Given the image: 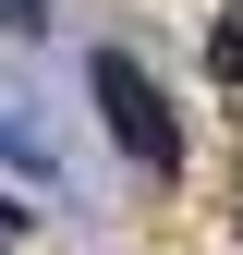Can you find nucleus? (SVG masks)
<instances>
[{
    "label": "nucleus",
    "mask_w": 243,
    "mask_h": 255,
    "mask_svg": "<svg viewBox=\"0 0 243 255\" xmlns=\"http://www.w3.org/2000/svg\"><path fill=\"white\" fill-rule=\"evenodd\" d=\"M85 85H98V122H110V146L134 158V170H170V158H182V122H170L158 85H146V61L98 49V73H85Z\"/></svg>",
    "instance_id": "nucleus-1"
},
{
    "label": "nucleus",
    "mask_w": 243,
    "mask_h": 255,
    "mask_svg": "<svg viewBox=\"0 0 243 255\" xmlns=\"http://www.w3.org/2000/svg\"><path fill=\"white\" fill-rule=\"evenodd\" d=\"M207 61H219V85H243V0L219 12V37H207Z\"/></svg>",
    "instance_id": "nucleus-2"
},
{
    "label": "nucleus",
    "mask_w": 243,
    "mask_h": 255,
    "mask_svg": "<svg viewBox=\"0 0 243 255\" xmlns=\"http://www.w3.org/2000/svg\"><path fill=\"white\" fill-rule=\"evenodd\" d=\"M0 158H12V170H49V146H37V134H12V122H0Z\"/></svg>",
    "instance_id": "nucleus-3"
},
{
    "label": "nucleus",
    "mask_w": 243,
    "mask_h": 255,
    "mask_svg": "<svg viewBox=\"0 0 243 255\" xmlns=\"http://www.w3.org/2000/svg\"><path fill=\"white\" fill-rule=\"evenodd\" d=\"M0 24H12V37H37V0H0Z\"/></svg>",
    "instance_id": "nucleus-4"
},
{
    "label": "nucleus",
    "mask_w": 243,
    "mask_h": 255,
    "mask_svg": "<svg viewBox=\"0 0 243 255\" xmlns=\"http://www.w3.org/2000/svg\"><path fill=\"white\" fill-rule=\"evenodd\" d=\"M0 243H24V207H0Z\"/></svg>",
    "instance_id": "nucleus-5"
}]
</instances>
